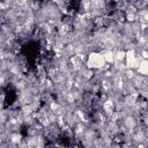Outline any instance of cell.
Segmentation results:
<instances>
[{
    "instance_id": "6da1fadb",
    "label": "cell",
    "mask_w": 148,
    "mask_h": 148,
    "mask_svg": "<svg viewBox=\"0 0 148 148\" xmlns=\"http://www.w3.org/2000/svg\"><path fill=\"white\" fill-rule=\"evenodd\" d=\"M86 66L92 71H102V68L105 66V60L104 57L101 52L98 51H91L88 53L87 60H86Z\"/></svg>"
},
{
    "instance_id": "7a4b0ae2",
    "label": "cell",
    "mask_w": 148,
    "mask_h": 148,
    "mask_svg": "<svg viewBox=\"0 0 148 148\" xmlns=\"http://www.w3.org/2000/svg\"><path fill=\"white\" fill-rule=\"evenodd\" d=\"M142 60L140 53L136 50H128L126 51V58H125V64L127 68L131 69H136L139 66V62Z\"/></svg>"
},
{
    "instance_id": "3957f363",
    "label": "cell",
    "mask_w": 148,
    "mask_h": 148,
    "mask_svg": "<svg viewBox=\"0 0 148 148\" xmlns=\"http://www.w3.org/2000/svg\"><path fill=\"white\" fill-rule=\"evenodd\" d=\"M135 71H136L138 74H140L142 76H148V60L142 59L139 62V66H138V68Z\"/></svg>"
},
{
    "instance_id": "277c9868",
    "label": "cell",
    "mask_w": 148,
    "mask_h": 148,
    "mask_svg": "<svg viewBox=\"0 0 148 148\" xmlns=\"http://www.w3.org/2000/svg\"><path fill=\"white\" fill-rule=\"evenodd\" d=\"M101 53L103 54L106 64H109V65L114 64V50H103Z\"/></svg>"
},
{
    "instance_id": "5b68a950",
    "label": "cell",
    "mask_w": 148,
    "mask_h": 148,
    "mask_svg": "<svg viewBox=\"0 0 148 148\" xmlns=\"http://www.w3.org/2000/svg\"><path fill=\"white\" fill-rule=\"evenodd\" d=\"M126 51L125 50H114V62H125Z\"/></svg>"
}]
</instances>
